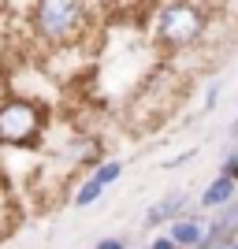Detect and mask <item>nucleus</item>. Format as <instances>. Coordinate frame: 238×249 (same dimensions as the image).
Listing matches in <instances>:
<instances>
[{
    "mask_svg": "<svg viewBox=\"0 0 238 249\" xmlns=\"http://www.w3.org/2000/svg\"><path fill=\"white\" fill-rule=\"evenodd\" d=\"M208 22H212V11L201 4V0H167L156 11L153 22V37L160 49L167 52H186L194 45L205 41Z\"/></svg>",
    "mask_w": 238,
    "mask_h": 249,
    "instance_id": "obj_1",
    "label": "nucleus"
},
{
    "mask_svg": "<svg viewBox=\"0 0 238 249\" xmlns=\"http://www.w3.org/2000/svg\"><path fill=\"white\" fill-rule=\"evenodd\" d=\"M90 22L86 0H34V37L49 49L78 45Z\"/></svg>",
    "mask_w": 238,
    "mask_h": 249,
    "instance_id": "obj_2",
    "label": "nucleus"
},
{
    "mask_svg": "<svg viewBox=\"0 0 238 249\" xmlns=\"http://www.w3.org/2000/svg\"><path fill=\"white\" fill-rule=\"evenodd\" d=\"M45 104L37 97H4L0 101V145L34 149L45 134Z\"/></svg>",
    "mask_w": 238,
    "mask_h": 249,
    "instance_id": "obj_3",
    "label": "nucleus"
},
{
    "mask_svg": "<svg viewBox=\"0 0 238 249\" xmlns=\"http://www.w3.org/2000/svg\"><path fill=\"white\" fill-rule=\"evenodd\" d=\"M190 216V194L186 190H171L167 197H160L156 205H149V212H145V227H160V223H175V219Z\"/></svg>",
    "mask_w": 238,
    "mask_h": 249,
    "instance_id": "obj_4",
    "label": "nucleus"
},
{
    "mask_svg": "<svg viewBox=\"0 0 238 249\" xmlns=\"http://www.w3.org/2000/svg\"><path fill=\"white\" fill-rule=\"evenodd\" d=\"M235 194H238V178H231V175L220 171V178H212V182L201 190V201H197V205L201 208H220V205H227Z\"/></svg>",
    "mask_w": 238,
    "mask_h": 249,
    "instance_id": "obj_5",
    "label": "nucleus"
},
{
    "mask_svg": "<svg viewBox=\"0 0 238 249\" xmlns=\"http://www.w3.org/2000/svg\"><path fill=\"white\" fill-rule=\"evenodd\" d=\"M205 219L197 216V212H190V216H183V219H175L171 223V238L179 242L183 249H194L197 242H205Z\"/></svg>",
    "mask_w": 238,
    "mask_h": 249,
    "instance_id": "obj_6",
    "label": "nucleus"
},
{
    "mask_svg": "<svg viewBox=\"0 0 238 249\" xmlns=\"http://www.w3.org/2000/svg\"><path fill=\"white\" fill-rule=\"evenodd\" d=\"M231 234H238V194L227 205H220L216 219H212L208 231H205V238H231Z\"/></svg>",
    "mask_w": 238,
    "mask_h": 249,
    "instance_id": "obj_7",
    "label": "nucleus"
},
{
    "mask_svg": "<svg viewBox=\"0 0 238 249\" xmlns=\"http://www.w3.org/2000/svg\"><path fill=\"white\" fill-rule=\"evenodd\" d=\"M101 194H104V182L97 175H90L82 186H78V194H74V205L86 208V205H93V201H101Z\"/></svg>",
    "mask_w": 238,
    "mask_h": 249,
    "instance_id": "obj_8",
    "label": "nucleus"
},
{
    "mask_svg": "<svg viewBox=\"0 0 238 249\" xmlns=\"http://www.w3.org/2000/svg\"><path fill=\"white\" fill-rule=\"evenodd\" d=\"M93 175H97V178H101L104 186H108V182H115V178L123 175V164H119V160H108V164H101V167H97Z\"/></svg>",
    "mask_w": 238,
    "mask_h": 249,
    "instance_id": "obj_9",
    "label": "nucleus"
},
{
    "mask_svg": "<svg viewBox=\"0 0 238 249\" xmlns=\"http://www.w3.org/2000/svg\"><path fill=\"white\" fill-rule=\"evenodd\" d=\"M220 171H223V175H231V178H238V145H231V149H227V156H223Z\"/></svg>",
    "mask_w": 238,
    "mask_h": 249,
    "instance_id": "obj_10",
    "label": "nucleus"
},
{
    "mask_svg": "<svg viewBox=\"0 0 238 249\" xmlns=\"http://www.w3.org/2000/svg\"><path fill=\"white\" fill-rule=\"evenodd\" d=\"M11 212H15V208H11V201H8V190L0 186V234L8 231V223H4V219H11Z\"/></svg>",
    "mask_w": 238,
    "mask_h": 249,
    "instance_id": "obj_11",
    "label": "nucleus"
},
{
    "mask_svg": "<svg viewBox=\"0 0 238 249\" xmlns=\"http://www.w3.org/2000/svg\"><path fill=\"white\" fill-rule=\"evenodd\" d=\"M145 249H183V246H179V242L171 238V234H160V238H153Z\"/></svg>",
    "mask_w": 238,
    "mask_h": 249,
    "instance_id": "obj_12",
    "label": "nucleus"
},
{
    "mask_svg": "<svg viewBox=\"0 0 238 249\" xmlns=\"http://www.w3.org/2000/svg\"><path fill=\"white\" fill-rule=\"evenodd\" d=\"M220 89H223L220 82H212V86H208V93H205V112H212V108H216V101H220Z\"/></svg>",
    "mask_w": 238,
    "mask_h": 249,
    "instance_id": "obj_13",
    "label": "nucleus"
},
{
    "mask_svg": "<svg viewBox=\"0 0 238 249\" xmlns=\"http://www.w3.org/2000/svg\"><path fill=\"white\" fill-rule=\"evenodd\" d=\"M231 238H205V242H197L194 249H227Z\"/></svg>",
    "mask_w": 238,
    "mask_h": 249,
    "instance_id": "obj_14",
    "label": "nucleus"
},
{
    "mask_svg": "<svg viewBox=\"0 0 238 249\" xmlns=\"http://www.w3.org/2000/svg\"><path fill=\"white\" fill-rule=\"evenodd\" d=\"M93 249H127V238H101Z\"/></svg>",
    "mask_w": 238,
    "mask_h": 249,
    "instance_id": "obj_15",
    "label": "nucleus"
},
{
    "mask_svg": "<svg viewBox=\"0 0 238 249\" xmlns=\"http://www.w3.org/2000/svg\"><path fill=\"white\" fill-rule=\"evenodd\" d=\"M227 142H238V115H235V123L227 126Z\"/></svg>",
    "mask_w": 238,
    "mask_h": 249,
    "instance_id": "obj_16",
    "label": "nucleus"
},
{
    "mask_svg": "<svg viewBox=\"0 0 238 249\" xmlns=\"http://www.w3.org/2000/svg\"><path fill=\"white\" fill-rule=\"evenodd\" d=\"M227 249H238V234H231V242H227Z\"/></svg>",
    "mask_w": 238,
    "mask_h": 249,
    "instance_id": "obj_17",
    "label": "nucleus"
},
{
    "mask_svg": "<svg viewBox=\"0 0 238 249\" xmlns=\"http://www.w3.org/2000/svg\"><path fill=\"white\" fill-rule=\"evenodd\" d=\"M235 4H238V0H235Z\"/></svg>",
    "mask_w": 238,
    "mask_h": 249,
    "instance_id": "obj_18",
    "label": "nucleus"
}]
</instances>
